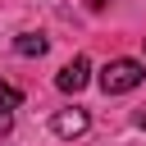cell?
<instances>
[{"label": "cell", "mask_w": 146, "mask_h": 146, "mask_svg": "<svg viewBox=\"0 0 146 146\" xmlns=\"http://www.w3.org/2000/svg\"><path fill=\"white\" fill-rule=\"evenodd\" d=\"M141 78H146V68L137 64V59H110L105 68H100V91L105 96H128V91H137L141 87Z\"/></svg>", "instance_id": "6da1fadb"}, {"label": "cell", "mask_w": 146, "mask_h": 146, "mask_svg": "<svg viewBox=\"0 0 146 146\" xmlns=\"http://www.w3.org/2000/svg\"><path fill=\"white\" fill-rule=\"evenodd\" d=\"M87 82H91V64H87L82 55H73V59H68V64H64V68L55 73V87H59L64 96H73V91H82Z\"/></svg>", "instance_id": "7a4b0ae2"}, {"label": "cell", "mask_w": 146, "mask_h": 146, "mask_svg": "<svg viewBox=\"0 0 146 146\" xmlns=\"http://www.w3.org/2000/svg\"><path fill=\"white\" fill-rule=\"evenodd\" d=\"M50 128H55V137H64V141H78V137L91 128V114L73 105V110H59V114L50 119Z\"/></svg>", "instance_id": "3957f363"}, {"label": "cell", "mask_w": 146, "mask_h": 146, "mask_svg": "<svg viewBox=\"0 0 146 146\" xmlns=\"http://www.w3.org/2000/svg\"><path fill=\"white\" fill-rule=\"evenodd\" d=\"M46 46H50V41H46L41 32H18V36H14V50H18V55H27V59H41V55H46Z\"/></svg>", "instance_id": "277c9868"}, {"label": "cell", "mask_w": 146, "mask_h": 146, "mask_svg": "<svg viewBox=\"0 0 146 146\" xmlns=\"http://www.w3.org/2000/svg\"><path fill=\"white\" fill-rule=\"evenodd\" d=\"M0 105H5V110H18V105H23V91H18L14 82H0Z\"/></svg>", "instance_id": "5b68a950"}, {"label": "cell", "mask_w": 146, "mask_h": 146, "mask_svg": "<svg viewBox=\"0 0 146 146\" xmlns=\"http://www.w3.org/2000/svg\"><path fill=\"white\" fill-rule=\"evenodd\" d=\"M9 128H14V110H5V105H0V137H5Z\"/></svg>", "instance_id": "8992f818"}, {"label": "cell", "mask_w": 146, "mask_h": 146, "mask_svg": "<svg viewBox=\"0 0 146 146\" xmlns=\"http://www.w3.org/2000/svg\"><path fill=\"white\" fill-rule=\"evenodd\" d=\"M137 128H146V105H141V110H137Z\"/></svg>", "instance_id": "52a82bcc"}]
</instances>
